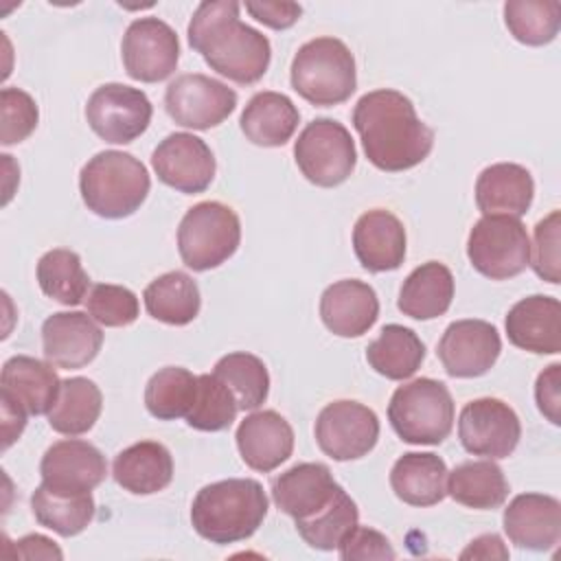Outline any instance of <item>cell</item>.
Masks as SVG:
<instances>
[{
  "label": "cell",
  "mask_w": 561,
  "mask_h": 561,
  "mask_svg": "<svg viewBox=\"0 0 561 561\" xmlns=\"http://www.w3.org/2000/svg\"><path fill=\"white\" fill-rule=\"evenodd\" d=\"M0 403H2V432H4V445L2 447L7 449L15 438H20V434L26 425V414L28 412L4 394H0Z\"/></svg>",
  "instance_id": "50"
},
{
  "label": "cell",
  "mask_w": 561,
  "mask_h": 561,
  "mask_svg": "<svg viewBox=\"0 0 561 561\" xmlns=\"http://www.w3.org/2000/svg\"><path fill=\"white\" fill-rule=\"evenodd\" d=\"M388 421L403 443L440 445L454 427V399L443 381L419 377L392 392Z\"/></svg>",
  "instance_id": "6"
},
{
  "label": "cell",
  "mask_w": 561,
  "mask_h": 561,
  "mask_svg": "<svg viewBox=\"0 0 561 561\" xmlns=\"http://www.w3.org/2000/svg\"><path fill=\"white\" fill-rule=\"evenodd\" d=\"M213 373L228 386L239 410H256L270 394L267 368L263 359L252 353H228L215 364Z\"/></svg>",
  "instance_id": "38"
},
{
  "label": "cell",
  "mask_w": 561,
  "mask_h": 561,
  "mask_svg": "<svg viewBox=\"0 0 561 561\" xmlns=\"http://www.w3.org/2000/svg\"><path fill=\"white\" fill-rule=\"evenodd\" d=\"M294 158L311 184L333 188L351 178L357 164V149L342 123L313 118L294 142Z\"/></svg>",
  "instance_id": "9"
},
{
  "label": "cell",
  "mask_w": 561,
  "mask_h": 561,
  "mask_svg": "<svg viewBox=\"0 0 561 561\" xmlns=\"http://www.w3.org/2000/svg\"><path fill=\"white\" fill-rule=\"evenodd\" d=\"M447 465L432 451H408L392 465L390 486L410 506H434L447 495Z\"/></svg>",
  "instance_id": "28"
},
{
  "label": "cell",
  "mask_w": 561,
  "mask_h": 561,
  "mask_svg": "<svg viewBox=\"0 0 561 561\" xmlns=\"http://www.w3.org/2000/svg\"><path fill=\"white\" fill-rule=\"evenodd\" d=\"M535 401L539 412L552 423L561 425V364L543 368L535 381Z\"/></svg>",
  "instance_id": "46"
},
{
  "label": "cell",
  "mask_w": 561,
  "mask_h": 561,
  "mask_svg": "<svg viewBox=\"0 0 561 561\" xmlns=\"http://www.w3.org/2000/svg\"><path fill=\"white\" fill-rule=\"evenodd\" d=\"M559 243H561V213L552 210L548 217L537 221L533 245H530V263L535 274L541 280L557 285L561 280V263H559Z\"/></svg>",
  "instance_id": "44"
},
{
  "label": "cell",
  "mask_w": 561,
  "mask_h": 561,
  "mask_svg": "<svg viewBox=\"0 0 561 561\" xmlns=\"http://www.w3.org/2000/svg\"><path fill=\"white\" fill-rule=\"evenodd\" d=\"M471 267L491 278L506 280L522 274L530 263L526 226L508 215H482L467 237Z\"/></svg>",
  "instance_id": "8"
},
{
  "label": "cell",
  "mask_w": 561,
  "mask_h": 561,
  "mask_svg": "<svg viewBox=\"0 0 561 561\" xmlns=\"http://www.w3.org/2000/svg\"><path fill=\"white\" fill-rule=\"evenodd\" d=\"M15 554L20 559H61L59 546L44 535H26L15 541Z\"/></svg>",
  "instance_id": "48"
},
{
  "label": "cell",
  "mask_w": 561,
  "mask_h": 561,
  "mask_svg": "<svg viewBox=\"0 0 561 561\" xmlns=\"http://www.w3.org/2000/svg\"><path fill=\"white\" fill-rule=\"evenodd\" d=\"M359 511L346 491L337 500L309 522L296 524L298 535L316 550H335L344 537L357 526Z\"/></svg>",
  "instance_id": "41"
},
{
  "label": "cell",
  "mask_w": 561,
  "mask_h": 561,
  "mask_svg": "<svg viewBox=\"0 0 561 561\" xmlns=\"http://www.w3.org/2000/svg\"><path fill=\"white\" fill-rule=\"evenodd\" d=\"M337 552H340V559L344 561H366V559L383 561V559L397 557L386 535L359 524L344 537V541L337 546Z\"/></svg>",
  "instance_id": "45"
},
{
  "label": "cell",
  "mask_w": 561,
  "mask_h": 561,
  "mask_svg": "<svg viewBox=\"0 0 561 561\" xmlns=\"http://www.w3.org/2000/svg\"><path fill=\"white\" fill-rule=\"evenodd\" d=\"M460 559H508V550L500 535H480L462 552Z\"/></svg>",
  "instance_id": "49"
},
{
  "label": "cell",
  "mask_w": 561,
  "mask_h": 561,
  "mask_svg": "<svg viewBox=\"0 0 561 561\" xmlns=\"http://www.w3.org/2000/svg\"><path fill=\"white\" fill-rule=\"evenodd\" d=\"M511 543L526 550H552L561 539V504L552 495L519 493L502 515Z\"/></svg>",
  "instance_id": "20"
},
{
  "label": "cell",
  "mask_w": 561,
  "mask_h": 561,
  "mask_svg": "<svg viewBox=\"0 0 561 561\" xmlns=\"http://www.w3.org/2000/svg\"><path fill=\"white\" fill-rule=\"evenodd\" d=\"M267 515V495L252 478H228L197 491L191 504L195 533L210 543H237L252 537Z\"/></svg>",
  "instance_id": "3"
},
{
  "label": "cell",
  "mask_w": 561,
  "mask_h": 561,
  "mask_svg": "<svg viewBox=\"0 0 561 561\" xmlns=\"http://www.w3.org/2000/svg\"><path fill=\"white\" fill-rule=\"evenodd\" d=\"M42 484L61 493H90L107 473L105 456L88 440L66 438L53 443L39 462Z\"/></svg>",
  "instance_id": "18"
},
{
  "label": "cell",
  "mask_w": 561,
  "mask_h": 561,
  "mask_svg": "<svg viewBox=\"0 0 561 561\" xmlns=\"http://www.w3.org/2000/svg\"><path fill=\"white\" fill-rule=\"evenodd\" d=\"M151 101L138 88L125 83L99 85L85 103L90 129L110 145H127L142 136L151 123Z\"/></svg>",
  "instance_id": "10"
},
{
  "label": "cell",
  "mask_w": 561,
  "mask_h": 561,
  "mask_svg": "<svg viewBox=\"0 0 561 561\" xmlns=\"http://www.w3.org/2000/svg\"><path fill=\"white\" fill-rule=\"evenodd\" d=\"M103 346V331L83 311H59L42 324V348L46 362L75 370L88 366Z\"/></svg>",
  "instance_id": "19"
},
{
  "label": "cell",
  "mask_w": 561,
  "mask_h": 561,
  "mask_svg": "<svg viewBox=\"0 0 561 561\" xmlns=\"http://www.w3.org/2000/svg\"><path fill=\"white\" fill-rule=\"evenodd\" d=\"M241 4L234 0L199 2L188 22L186 35L193 50L217 75L239 83H256L270 68V39L239 20Z\"/></svg>",
  "instance_id": "2"
},
{
  "label": "cell",
  "mask_w": 561,
  "mask_h": 561,
  "mask_svg": "<svg viewBox=\"0 0 561 561\" xmlns=\"http://www.w3.org/2000/svg\"><path fill=\"white\" fill-rule=\"evenodd\" d=\"M353 127L373 167L388 173L421 164L434 147V129L414 110V103L390 88L364 94L353 110Z\"/></svg>",
  "instance_id": "1"
},
{
  "label": "cell",
  "mask_w": 561,
  "mask_h": 561,
  "mask_svg": "<svg viewBox=\"0 0 561 561\" xmlns=\"http://www.w3.org/2000/svg\"><path fill=\"white\" fill-rule=\"evenodd\" d=\"M151 167L158 180L180 193H204L217 171L210 147L188 131L169 134L151 153Z\"/></svg>",
  "instance_id": "15"
},
{
  "label": "cell",
  "mask_w": 561,
  "mask_h": 561,
  "mask_svg": "<svg viewBox=\"0 0 561 561\" xmlns=\"http://www.w3.org/2000/svg\"><path fill=\"white\" fill-rule=\"evenodd\" d=\"M535 197V182L526 167L495 162L480 171L476 180V204L482 215L522 217Z\"/></svg>",
  "instance_id": "25"
},
{
  "label": "cell",
  "mask_w": 561,
  "mask_h": 561,
  "mask_svg": "<svg viewBox=\"0 0 561 561\" xmlns=\"http://www.w3.org/2000/svg\"><path fill=\"white\" fill-rule=\"evenodd\" d=\"M425 359V344L403 324H386L366 346V362L386 379L403 381L412 377Z\"/></svg>",
  "instance_id": "33"
},
{
  "label": "cell",
  "mask_w": 561,
  "mask_h": 561,
  "mask_svg": "<svg viewBox=\"0 0 561 561\" xmlns=\"http://www.w3.org/2000/svg\"><path fill=\"white\" fill-rule=\"evenodd\" d=\"M241 243L239 215L221 202L191 206L178 228V252L193 272L215 270L226 263Z\"/></svg>",
  "instance_id": "7"
},
{
  "label": "cell",
  "mask_w": 561,
  "mask_h": 561,
  "mask_svg": "<svg viewBox=\"0 0 561 561\" xmlns=\"http://www.w3.org/2000/svg\"><path fill=\"white\" fill-rule=\"evenodd\" d=\"M103 394L88 377H70L61 381L57 401L48 412V425L66 436H81L94 427L101 416Z\"/></svg>",
  "instance_id": "34"
},
{
  "label": "cell",
  "mask_w": 561,
  "mask_h": 561,
  "mask_svg": "<svg viewBox=\"0 0 561 561\" xmlns=\"http://www.w3.org/2000/svg\"><path fill=\"white\" fill-rule=\"evenodd\" d=\"M502 353L497 329L486 320H456L438 340L436 355L449 377L471 379L489 373Z\"/></svg>",
  "instance_id": "16"
},
{
  "label": "cell",
  "mask_w": 561,
  "mask_h": 561,
  "mask_svg": "<svg viewBox=\"0 0 561 561\" xmlns=\"http://www.w3.org/2000/svg\"><path fill=\"white\" fill-rule=\"evenodd\" d=\"M289 79L291 88L311 105H340L357 88L355 57L342 39L316 37L294 55Z\"/></svg>",
  "instance_id": "5"
},
{
  "label": "cell",
  "mask_w": 561,
  "mask_h": 561,
  "mask_svg": "<svg viewBox=\"0 0 561 561\" xmlns=\"http://www.w3.org/2000/svg\"><path fill=\"white\" fill-rule=\"evenodd\" d=\"M0 114H2V134L0 142L4 147L26 140L39 121V110L33 96L20 88H2L0 92Z\"/></svg>",
  "instance_id": "43"
},
{
  "label": "cell",
  "mask_w": 561,
  "mask_h": 561,
  "mask_svg": "<svg viewBox=\"0 0 561 561\" xmlns=\"http://www.w3.org/2000/svg\"><path fill=\"white\" fill-rule=\"evenodd\" d=\"M300 112L287 94L256 92L241 112L243 136L259 147H283L296 131Z\"/></svg>",
  "instance_id": "29"
},
{
  "label": "cell",
  "mask_w": 561,
  "mask_h": 561,
  "mask_svg": "<svg viewBox=\"0 0 561 561\" xmlns=\"http://www.w3.org/2000/svg\"><path fill=\"white\" fill-rule=\"evenodd\" d=\"M239 412L237 399L228 386L215 375H197V392L186 423L199 432H221L228 430Z\"/></svg>",
  "instance_id": "40"
},
{
  "label": "cell",
  "mask_w": 561,
  "mask_h": 561,
  "mask_svg": "<svg viewBox=\"0 0 561 561\" xmlns=\"http://www.w3.org/2000/svg\"><path fill=\"white\" fill-rule=\"evenodd\" d=\"M31 508L39 526L61 535L75 537L83 533L94 519L92 493H61L39 484L31 495Z\"/></svg>",
  "instance_id": "35"
},
{
  "label": "cell",
  "mask_w": 561,
  "mask_h": 561,
  "mask_svg": "<svg viewBox=\"0 0 561 561\" xmlns=\"http://www.w3.org/2000/svg\"><path fill=\"white\" fill-rule=\"evenodd\" d=\"M151 178L131 153L107 149L92 156L79 173V191L88 210L103 219L134 215L147 199Z\"/></svg>",
  "instance_id": "4"
},
{
  "label": "cell",
  "mask_w": 561,
  "mask_h": 561,
  "mask_svg": "<svg viewBox=\"0 0 561 561\" xmlns=\"http://www.w3.org/2000/svg\"><path fill=\"white\" fill-rule=\"evenodd\" d=\"M320 318L333 335L359 337L377 322L379 298L368 283L344 278L322 291Z\"/></svg>",
  "instance_id": "24"
},
{
  "label": "cell",
  "mask_w": 561,
  "mask_h": 561,
  "mask_svg": "<svg viewBox=\"0 0 561 561\" xmlns=\"http://www.w3.org/2000/svg\"><path fill=\"white\" fill-rule=\"evenodd\" d=\"M125 72L140 83H158L175 72L180 42L175 31L160 18L134 20L121 42Z\"/></svg>",
  "instance_id": "14"
},
{
  "label": "cell",
  "mask_w": 561,
  "mask_h": 561,
  "mask_svg": "<svg viewBox=\"0 0 561 561\" xmlns=\"http://www.w3.org/2000/svg\"><path fill=\"white\" fill-rule=\"evenodd\" d=\"M37 283L48 298L66 307L81 305L92 287L90 276L81 265V256L66 248L48 250L37 261Z\"/></svg>",
  "instance_id": "36"
},
{
  "label": "cell",
  "mask_w": 561,
  "mask_h": 561,
  "mask_svg": "<svg viewBox=\"0 0 561 561\" xmlns=\"http://www.w3.org/2000/svg\"><path fill=\"white\" fill-rule=\"evenodd\" d=\"M447 495L467 508L493 511L506 502L508 482L491 458L467 460L447 473Z\"/></svg>",
  "instance_id": "31"
},
{
  "label": "cell",
  "mask_w": 561,
  "mask_h": 561,
  "mask_svg": "<svg viewBox=\"0 0 561 561\" xmlns=\"http://www.w3.org/2000/svg\"><path fill=\"white\" fill-rule=\"evenodd\" d=\"M316 443L322 454L337 462L357 460L370 454L379 440L377 414L351 399L327 403L316 419Z\"/></svg>",
  "instance_id": "11"
},
{
  "label": "cell",
  "mask_w": 561,
  "mask_h": 561,
  "mask_svg": "<svg viewBox=\"0 0 561 561\" xmlns=\"http://www.w3.org/2000/svg\"><path fill=\"white\" fill-rule=\"evenodd\" d=\"M197 392V375L182 366H164L151 375L145 388L147 412L158 421L186 419Z\"/></svg>",
  "instance_id": "37"
},
{
  "label": "cell",
  "mask_w": 561,
  "mask_h": 561,
  "mask_svg": "<svg viewBox=\"0 0 561 561\" xmlns=\"http://www.w3.org/2000/svg\"><path fill=\"white\" fill-rule=\"evenodd\" d=\"M353 252L359 265L373 274L392 272L405 259V228L386 208L359 215L353 228Z\"/></svg>",
  "instance_id": "23"
},
{
  "label": "cell",
  "mask_w": 561,
  "mask_h": 561,
  "mask_svg": "<svg viewBox=\"0 0 561 561\" xmlns=\"http://www.w3.org/2000/svg\"><path fill=\"white\" fill-rule=\"evenodd\" d=\"M88 316L103 327H127L136 322L140 313L138 298L123 285L96 283L85 296Z\"/></svg>",
  "instance_id": "42"
},
{
  "label": "cell",
  "mask_w": 561,
  "mask_h": 561,
  "mask_svg": "<svg viewBox=\"0 0 561 561\" xmlns=\"http://www.w3.org/2000/svg\"><path fill=\"white\" fill-rule=\"evenodd\" d=\"M147 313L164 324L184 327L193 322L202 307L197 283L186 272H167L153 278L142 291Z\"/></svg>",
  "instance_id": "32"
},
{
  "label": "cell",
  "mask_w": 561,
  "mask_h": 561,
  "mask_svg": "<svg viewBox=\"0 0 561 561\" xmlns=\"http://www.w3.org/2000/svg\"><path fill=\"white\" fill-rule=\"evenodd\" d=\"M344 489L322 462H298L272 480V500L296 524L309 522L329 508Z\"/></svg>",
  "instance_id": "17"
},
{
  "label": "cell",
  "mask_w": 561,
  "mask_h": 561,
  "mask_svg": "<svg viewBox=\"0 0 561 561\" xmlns=\"http://www.w3.org/2000/svg\"><path fill=\"white\" fill-rule=\"evenodd\" d=\"M458 438L465 451L502 460L515 451L522 438V423L515 410L502 399L480 397L460 410Z\"/></svg>",
  "instance_id": "12"
},
{
  "label": "cell",
  "mask_w": 561,
  "mask_h": 561,
  "mask_svg": "<svg viewBox=\"0 0 561 561\" xmlns=\"http://www.w3.org/2000/svg\"><path fill=\"white\" fill-rule=\"evenodd\" d=\"M234 438L241 460L261 473L274 471L294 451V430L289 421L274 410L248 414L239 423Z\"/></svg>",
  "instance_id": "22"
},
{
  "label": "cell",
  "mask_w": 561,
  "mask_h": 561,
  "mask_svg": "<svg viewBox=\"0 0 561 561\" xmlns=\"http://www.w3.org/2000/svg\"><path fill=\"white\" fill-rule=\"evenodd\" d=\"M508 33L526 46L550 44L561 26V2L557 0H508L504 2Z\"/></svg>",
  "instance_id": "39"
},
{
  "label": "cell",
  "mask_w": 561,
  "mask_h": 561,
  "mask_svg": "<svg viewBox=\"0 0 561 561\" xmlns=\"http://www.w3.org/2000/svg\"><path fill=\"white\" fill-rule=\"evenodd\" d=\"M245 11L261 24L274 28V31H285L289 26H294L300 15H302V7L296 2H245Z\"/></svg>",
  "instance_id": "47"
},
{
  "label": "cell",
  "mask_w": 561,
  "mask_h": 561,
  "mask_svg": "<svg viewBox=\"0 0 561 561\" xmlns=\"http://www.w3.org/2000/svg\"><path fill=\"white\" fill-rule=\"evenodd\" d=\"M237 107V92L226 83L188 72L175 77L164 92V110L180 127L210 129L221 125Z\"/></svg>",
  "instance_id": "13"
},
{
  "label": "cell",
  "mask_w": 561,
  "mask_h": 561,
  "mask_svg": "<svg viewBox=\"0 0 561 561\" xmlns=\"http://www.w3.org/2000/svg\"><path fill=\"white\" fill-rule=\"evenodd\" d=\"M61 379L50 362L28 355H13L0 373V394L22 405L28 414H48L57 401Z\"/></svg>",
  "instance_id": "26"
},
{
  "label": "cell",
  "mask_w": 561,
  "mask_h": 561,
  "mask_svg": "<svg viewBox=\"0 0 561 561\" xmlns=\"http://www.w3.org/2000/svg\"><path fill=\"white\" fill-rule=\"evenodd\" d=\"M112 476L118 486L134 495H151L173 480L171 451L158 440H140L116 454Z\"/></svg>",
  "instance_id": "27"
},
{
  "label": "cell",
  "mask_w": 561,
  "mask_h": 561,
  "mask_svg": "<svg viewBox=\"0 0 561 561\" xmlns=\"http://www.w3.org/2000/svg\"><path fill=\"white\" fill-rule=\"evenodd\" d=\"M454 276L445 263L427 261L414 267L399 289L397 307L414 320H434L451 307Z\"/></svg>",
  "instance_id": "30"
},
{
  "label": "cell",
  "mask_w": 561,
  "mask_h": 561,
  "mask_svg": "<svg viewBox=\"0 0 561 561\" xmlns=\"http://www.w3.org/2000/svg\"><path fill=\"white\" fill-rule=\"evenodd\" d=\"M506 337L513 346L557 355L561 351V302L552 296L533 294L515 302L504 320Z\"/></svg>",
  "instance_id": "21"
}]
</instances>
